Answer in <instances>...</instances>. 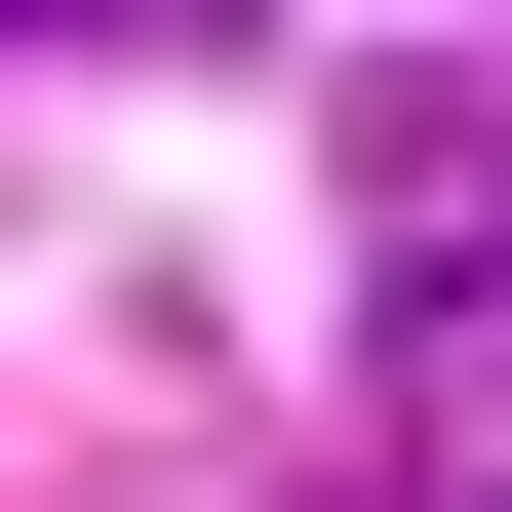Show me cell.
<instances>
[{
    "mask_svg": "<svg viewBox=\"0 0 512 512\" xmlns=\"http://www.w3.org/2000/svg\"><path fill=\"white\" fill-rule=\"evenodd\" d=\"M0 40H40V79H79V40H237V0H0Z\"/></svg>",
    "mask_w": 512,
    "mask_h": 512,
    "instance_id": "2",
    "label": "cell"
},
{
    "mask_svg": "<svg viewBox=\"0 0 512 512\" xmlns=\"http://www.w3.org/2000/svg\"><path fill=\"white\" fill-rule=\"evenodd\" d=\"M355 237H394V276H512V119H434V79H355Z\"/></svg>",
    "mask_w": 512,
    "mask_h": 512,
    "instance_id": "1",
    "label": "cell"
}]
</instances>
